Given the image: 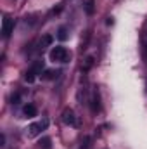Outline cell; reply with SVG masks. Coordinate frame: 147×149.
Instances as JSON below:
<instances>
[{
  "mask_svg": "<svg viewBox=\"0 0 147 149\" xmlns=\"http://www.w3.org/2000/svg\"><path fill=\"white\" fill-rule=\"evenodd\" d=\"M49 57H50V61H54V63H68V59H69V52H68L66 47H62V45H55V47H52Z\"/></svg>",
  "mask_w": 147,
  "mask_h": 149,
  "instance_id": "cell-1",
  "label": "cell"
},
{
  "mask_svg": "<svg viewBox=\"0 0 147 149\" xmlns=\"http://www.w3.org/2000/svg\"><path fill=\"white\" fill-rule=\"evenodd\" d=\"M47 125H49V120H42V121H35V123H31V125H30V128H28V135H30V137L38 135L42 130H45V128H47Z\"/></svg>",
  "mask_w": 147,
  "mask_h": 149,
  "instance_id": "cell-2",
  "label": "cell"
},
{
  "mask_svg": "<svg viewBox=\"0 0 147 149\" xmlns=\"http://www.w3.org/2000/svg\"><path fill=\"white\" fill-rule=\"evenodd\" d=\"M61 118H62V123L64 125H69V127H76L78 125V121H76V114L71 108H66L62 114H61Z\"/></svg>",
  "mask_w": 147,
  "mask_h": 149,
  "instance_id": "cell-3",
  "label": "cell"
},
{
  "mask_svg": "<svg viewBox=\"0 0 147 149\" xmlns=\"http://www.w3.org/2000/svg\"><path fill=\"white\" fill-rule=\"evenodd\" d=\"M12 30H14V19H10L9 16H5L3 21H2V37L9 38L10 33H12Z\"/></svg>",
  "mask_w": 147,
  "mask_h": 149,
  "instance_id": "cell-4",
  "label": "cell"
},
{
  "mask_svg": "<svg viewBox=\"0 0 147 149\" xmlns=\"http://www.w3.org/2000/svg\"><path fill=\"white\" fill-rule=\"evenodd\" d=\"M23 113H24V116L33 118V116H37V108H35L33 104H26V106L23 108Z\"/></svg>",
  "mask_w": 147,
  "mask_h": 149,
  "instance_id": "cell-5",
  "label": "cell"
},
{
  "mask_svg": "<svg viewBox=\"0 0 147 149\" xmlns=\"http://www.w3.org/2000/svg\"><path fill=\"white\" fill-rule=\"evenodd\" d=\"M99 92L97 90H94V94H92V111L94 113H97L99 111Z\"/></svg>",
  "mask_w": 147,
  "mask_h": 149,
  "instance_id": "cell-6",
  "label": "cell"
},
{
  "mask_svg": "<svg viewBox=\"0 0 147 149\" xmlns=\"http://www.w3.org/2000/svg\"><path fill=\"white\" fill-rule=\"evenodd\" d=\"M94 10H95V0H87V2H85V12H87L88 16H92Z\"/></svg>",
  "mask_w": 147,
  "mask_h": 149,
  "instance_id": "cell-7",
  "label": "cell"
},
{
  "mask_svg": "<svg viewBox=\"0 0 147 149\" xmlns=\"http://www.w3.org/2000/svg\"><path fill=\"white\" fill-rule=\"evenodd\" d=\"M40 148L42 149H50L52 148V141H50V137H42V139H40Z\"/></svg>",
  "mask_w": 147,
  "mask_h": 149,
  "instance_id": "cell-8",
  "label": "cell"
},
{
  "mask_svg": "<svg viewBox=\"0 0 147 149\" xmlns=\"http://www.w3.org/2000/svg\"><path fill=\"white\" fill-rule=\"evenodd\" d=\"M57 38H59V40H66V38H68V30H66L64 26H61V28L57 30Z\"/></svg>",
  "mask_w": 147,
  "mask_h": 149,
  "instance_id": "cell-9",
  "label": "cell"
},
{
  "mask_svg": "<svg viewBox=\"0 0 147 149\" xmlns=\"http://www.w3.org/2000/svg\"><path fill=\"white\" fill-rule=\"evenodd\" d=\"M35 78H37V73H35L33 70H30V71H26V74H24V80H26L28 83H31V81H35Z\"/></svg>",
  "mask_w": 147,
  "mask_h": 149,
  "instance_id": "cell-10",
  "label": "cell"
},
{
  "mask_svg": "<svg viewBox=\"0 0 147 149\" xmlns=\"http://www.w3.org/2000/svg\"><path fill=\"white\" fill-rule=\"evenodd\" d=\"M31 70H33L37 74L42 73V70H43V63H42V61H35V64L31 66Z\"/></svg>",
  "mask_w": 147,
  "mask_h": 149,
  "instance_id": "cell-11",
  "label": "cell"
},
{
  "mask_svg": "<svg viewBox=\"0 0 147 149\" xmlns=\"http://www.w3.org/2000/svg\"><path fill=\"white\" fill-rule=\"evenodd\" d=\"M50 43H52V37H50V35H45V37L40 40V47H42V49H43L45 45H50Z\"/></svg>",
  "mask_w": 147,
  "mask_h": 149,
  "instance_id": "cell-12",
  "label": "cell"
},
{
  "mask_svg": "<svg viewBox=\"0 0 147 149\" xmlns=\"http://www.w3.org/2000/svg\"><path fill=\"white\" fill-rule=\"evenodd\" d=\"M142 49H144V54L147 57V33H144V37H142Z\"/></svg>",
  "mask_w": 147,
  "mask_h": 149,
  "instance_id": "cell-13",
  "label": "cell"
},
{
  "mask_svg": "<svg viewBox=\"0 0 147 149\" xmlns=\"http://www.w3.org/2000/svg\"><path fill=\"white\" fill-rule=\"evenodd\" d=\"M57 71H47V73H45V78H47V80H52V78H55V76H57Z\"/></svg>",
  "mask_w": 147,
  "mask_h": 149,
  "instance_id": "cell-14",
  "label": "cell"
}]
</instances>
